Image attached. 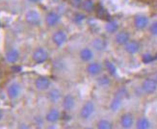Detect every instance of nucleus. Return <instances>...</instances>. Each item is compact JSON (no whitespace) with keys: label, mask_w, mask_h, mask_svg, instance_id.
Here are the masks:
<instances>
[{"label":"nucleus","mask_w":157,"mask_h":129,"mask_svg":"<svg viewBox=\"0 0 157 129\" xmlns=\"http://www.w3.org/2000/svg\"><path fill=\"white\" fill-rule=\"evenodd\" d=\"M25 20L31 25H38L40 21V13L34 10L28 11L25 15Z\"/></svg>","instance_id":"nucleus-5"},{"label":"nucleus","mask_w":157,"mask_h":129,"mask_svg":"<svg viewBox=\"0 0 157 129\" xmlns=\"http://www.w3.org/2000/svg\"><path fill=\"white\" fill-rule=\"evenodd\" d=\"M149 31H151V35L157 36V21H154V22L151 25V28H149Z\"/></svg>","instance_id":"nucleus-30"},{"label":"nucleus","mask_w":157,"mask_h":129,"mask_svg":"<svg viewBox=\"0 0 157 129\" xmlns=\"http://www.w3.org/2000/svg\"><path fill=\"white\" fill-rule=\"evenodd\" d=\"M74 104H75V100H74V97L71 96V94H67V97H64L62 105L66 111H71L74 107Z\"/></svg>","instance_id":"nucleus-16"},{"label":"nucleus","mask_w":157,"mask_h":129,"mask_svg":"<svg viewBox=\"0 0 157 129\" xmlns=\"http://www.w3.org/2000/svg\"><path fill=\"white\" fill-rule=\"evenodd\" d=\"M79 55H80L81 60H83L84 62H89V61H91L93 59L94 53L90 48H83L80 51Z\"/></svg>","instance_id":"nucleus-18"},{"label":"nucleus","mask_w":157,"mask_h":129,"mask_svg":"<svg viewBox=\"0 0 157 129\" xmlns=\"http://www.w3.org/2000/svg\"><path fill=\"white\" fill-rule=\"evenodd\" d=\"M84 18H85V16L83 15V13H75V15H74V17H73L74 21L77 22V23H80Z\"/></svg>","instance_id":"nucleus-29"},{"label":"nucleus","mask_w":157,"mask_h":129,"mask_svg":"<svg viewBox=\"0 0 157 129\" xmlns=\"http://www.w3.org/2000/svg\"><path fill=\"white\" fill-rule=\"evenodd\" d=\"M149 127H151V123L145 117L138 119V120L136 121V128L137 129H148Z\"/></svg>","instance_id":"nucleus-20"},{"label":"nucleus","mask_w":157,"mask_h":129,"mask_svg":"<svg viewBox=\"0 0 157 129\" xmlns=\"http://www.w3.org/2000/svg\"><path fill=\"white\" fill-rule=\"evenodd\" d=\"M129 40H130V36H129V33H127L126 31L119 32L117 35H116V38H115L116 43L120 45H124Z\"/></svg>","instance_id":"nucleus-13"},{"label":"nucleus","mask_w":157,"mask_h":129,"mask_svg":"<svg viewBox=\"0 0 157 129\" xmlns=\"http://www.w3.org/2000/svg\"><path fill=\"white\" fill-rule=\"evenodd\" d=\"M93 47L98 51H103L106 49V46H107V43L104 39L102 38H95L93 43H92Z\"/></svg>","instance_id":"nucleus-14"},{"label":"nucleus","mask_w":157,"mask_h":129,"mask_svg":"<svg viewBox=\"0 0 157 129\" xmlns=\"http://www.w3.org/2000/svg\"><path fill=\"white\" fill-rule=\"evenodd\" d=\"M18 57H19V53L15 48H11L10 50L6 52V60H7V62H9V63H12V64L16 63L18 60Z\"/></svg>","instance_id":"nucleus-17"},{"label":"nucleus","mask_w":157,"mask_h":129,"mask_svg":"<svg viewBox=\"0 0 157 129\" xmlns=\"http://www.w3.org/2000/svg\"><path fill=\"white\" fill-rule=\"evenodd\" d=\"M82 3V0H71V5L74 8H79L81 6Z\"/></svg>","instance_id":"nucleus-31"},{"label":"nucleus","mask_w":157,"mask_h":129,"mask_svg":"<svg viewBox=\"0 0 157 129\" xmlns=\"http://www.w3.org/2000/svg\"><path fill=\"white\" fill-rule=\"evenodd\" d=\"M7 93H8V97L11 99H15L17 98L19 93H20V86L17 83H13L8 87V90H7Z\"/></svg>","instance_id":"nucleus-10"},{"label":"nucleus","mask_w":157,"mask_h":129,"mask_svg":"<svg viewBox=\"0 0 157 129\" xmlns=\"http://www.w3.org/2000/svg\"><path fill=\"white\" fill-rule=\"evenodd\" d=\"M32 59L36 64H43L48 59V53L46 52L45 49L40 47V48H37L33 52Z\"/></svg>","instance_id":"nucleus-1"},{"label":"nucleus","mask_w":157,"mask_h":129,"mask_svg":"<svg viewBox=\"0 0 157 129\" xmlns=\"http://www.w3.org/2000/svg\"><path fill=\"white\" fill-rule=\"evenodd\" d=\"M124 50L129 54H135L140 50V44L136 40H130L124 44Z\"/></svg>","instance_id":"nucleus-9"},{"label":"nucleus","mask_w":157,"mask_h":129,"mask_svg":"<svg viewBox=\"0 0 157 129\" xmlns=\"http://www.w3.org/2000/svg\"><path fill=\"white\" fill-rule=\"evenodd\" d=\"M105 66H106V70H108V72L110 74H112V75L116 74V71H117L116 66H114L113 63L110 62V61H105Z\"/></svg>","instance_id":"nucleus-26"},{"label":"nucleus","mask_w":157,"mask_h":129,"mask_svg":"<svg viewBox=\"0 0 157 129\" xmlns=\"http://www.w3.org/2000/svg\"><path fill=\"white\" fill-rule=\"evenodd\" d=\"M59 118H60V113L57 109H51L45 115V120L50 123H56L59 120Z\"/></svg>","instance_id":"nucleus-15"},{"label":"nucleus","mask_w":157,"mask_h":129,"mask_svg":"<svg viewBox=\"0 0 157 129\" xmlns=\"http://www.w3.org/2000/svg\"><path fill=\"white\" fill-rule=\"evenodd\" d=\"M19 129H27V126L24 125V124H21V125L19 126Z\"/></svg>","instance_id":"nucleus-33"},{"label":"nucleus","mask_w":157,"mask_h":129,"mask_svg":"<svg viewBox=\"0 0 157 129\" xmlns=\"http://www.w3.org/2000/svg\"><path fill=\"white\" fill-rule=\"evenodd\" d=\"M97 82L100 87H107L109 84H110V78H109L107 75H101L98 78Z\"/></svg>","instance_id":"nucleus-25"},{"label":"nucleus","mask_w":157,"mask_h":129,"mask_svg":"<svg viewBox=\"0 0 157 129\" xmlns=\"http://www.w3.org/2000/svg\"><path fill=\"white\" fill-rule=\"evenodd\" d=\"M134 124V119L130 113H125L121 117V125L124 129L131 128Z\"/></svg>","instance_id":"nucleus-7"},{"label":"nucleus","mask_w":157,"mask_h":129,"mask_svg":"<svg viewBox=\"0 0 157 129\" xmlns=\"http://www.w3.org/2000/svg\"><path fill=\"white\" fill-rule=\"evenodd\" d=\"M101 70H102V66H101V65H100L99 63H98V62L90 63V64H89V65L87 66V69H86L87 72H88L89 74H90V75H93V76L99 74L100 71H101Z\"/></svg>","instance_id":"nucleus-12"},{"label":"nucleus","mask_w":157,"mask_h":129,"mask_svg":"<svg viewBox=\"0 0 157 129\" xmlns=\"http://www.w3.org/2000/svg\"><path fill=\"white\" fill-rule=\"evenodd\" d=\"M85 129H94V128H85Z\"/></svg>","instance_id":"nucleus-38"},{"label":"nucleus","mask_w":157,"mask_h":129,"mask_svg":"<svg viewBox=\"0 0 157 129\" xmlns=\"http://www.w3.org/2000/svg\"><path fill=\"white\" fill-rule=\"evenodd\" d=\"M154 59H157V54H156V55H155V57H154Z\"/></svg>","instance_id":"nucleus-37"},{"label":"nucleus","mask_w":157,"mask_h":129,"mask_svg":"<svg viewBox=\"0 0 157 129\" xmlns=\"http://www.w3.org/2000/svg\"><path fill=\"white\" fill-rule=\"evenodd\" d=\"M20 70H21V67L20 66H13L12 67V71H13V72H19Z\"/></svg>","instance_id":"nucleus-32"},{"label":"nucleus","mask_w":157,"mask_h":129,"mask_svg":"<svg viewBox=\"0 0 157 129\" xmlns=\"http://www.w3.org/2000/svg\"><path fill=\"white\" fill-rule=\"evenodd\" d=\"M98 129H113V124L111 121L107 120H100L97 123Z\"/></svg>","instance_id":"nucleus-22"},{"label":"nucleus","mask_w":157,"mask_h":129,"mask_svg":"<svg viewBox=\"0 0 157 129\" xmlns=\"http://www.w3.org/2000/svg\"><path fill=\"white\" fill-rule=\"evenodd\" d=\"M80 8L84 12L91 13L94 10V3L93 0H83L81 3Z\"/></svg>","instance_id":"nucleus-19"},{"label":"nucleus","mask_w":157,"mask_h":129,"mask_svg":"<svg viewBox=\"0 0 157 129\" xmlns=\"http://www.w3.org/2000/svg\"><path fill=\"white\" fill-rule=\"evenodd\" d=\"M67 34L62 30H58V31H56L55 33L53 34L52 42L54 43V44H55L56 46L61 47L67 42Z\"/></svg>","instance_id":"nucleus-4"},{"label":"nucleus","mask_w":157,"mask_h":129,"mask_svg":"<svg viewBox=\"0 0 157 129\" xmlns=\"http://www.w3.org/2000/svg\"><path fill=\"white\" fill-rule=\"evenodd\" d=\"M47 97L51 102H57L61 97V92L57 89H52L47 93Z\"/></svg>","instance_id":"nucleus-21"},{"label":"nucleus","mask_w":157,"mask_h":129,"mask_svg":"<svg viewBox=\"0 0 157 129\" xmlns=\"http://www.w3.org/2000/svg\"><path fill=\"white\" fill-rule=\"evenodd\" d=\"M60 19V16L55 12H49L45 17V23L47 24V26L52 27L55 26Z\"/></svg>","instance_id":"nucleus-11"},{"label":"nucleus","mask_w":157,"mask_h":129,"mask_svg":"<svg viewBox=\"0 0 157 129\" xmlns=\"http://www.w3.org/2000/svg\"><path fill=\"white\" fill-rule=\"evenodd\" d=\"M148 24V18L147 17L144 16V15H138L136 16L134 18V25L137 29L139 30H143L145 29L146 27Z\"/></svg>","instance_id":"nucleus-8"},{"label":"nucleus","mask_w":157,"mask_h":129,"mask_svg":"<svg viewBox=\"0 0 157 129\" xmlns=\"http://www.w3.org/2000/svg\"><path fill=\"white\" fill-rule=\"evenodd\" d=\"M127 96H128V93H127L126 90L122 88V89H120L117 93H116V96L115 97H118L121 99H124V98L127 97Z\"/></svg>","instance_id":"nucleus-28"},{"label":"nucleus","mask_w":157,"mask_h":129,"mask_svg":"<svg viewBox=\"0 0 157 129\" xmlns=\"http://www.w3.org/2000/svg\"><path fill=\"white\" fill-rule=\"evenodd\" d=\"M142 60H143V62H144L145 64H149V63H151L152 61L154 60V57L151 55V53H146V54L143 55Z\"/></svg>","instance_id":"nucleus-27"},{"label":"nucleus","mask_w":157,"mask_h":129,"mask_svg":"<svg viewBox=\"0 0 157 129\" xmlns=\"http://www.w3.org/2000/svg\"><path fill=\"white\" fill-rule=\"evenodd\" d=\"M0 78H1V72H0Z\"/></svg>","instance_id":"nucleus-39"},{"label":"nucleus","mask_w":157,"mask_h":129,"mask_svg":"<svg viewBox=\"0 0 157 129\" xmlns=\"http://www.w3.org/2000/svg\"><path fill=\"white\" fill-rule=\"evenodd\" d=\"M50 80L45 76H40L35 81V86L40 91H45L50 87Z\"/></svg>","instance_id":"nucleus-6"},{"label":"nucleus","mask_w":157,"mask_h":129,"mask_svg":"<svg viewBox=\"0 0 157 129\" xmlns=\"http://www.w3.org/2000/svg\"><path fill=\"white\" fill-rule=\"evenodd\" d=\"M2 118H3V113H2V111L0 110V120H2Z\"/></svg>","instance_id":"nucleus-35"},{"label":"nucleus","mask_w":157,"mask_h":129,"mask_svg":"<svg viewBox=\"0 0 157 129\" xmlns=\"http://www.w3.org/2000/svg\"><path fill=\"white\" fill-rule=\"evenodd\" d=\"M142 90L147 94H151L156 92L157 90V82L154 79H146L142 83Z\"/></svg>","instance_id":"nucleus-2"},{"label":"nucleus","mask_w":157,"mask_h":129,"mask_svg":"<svg viewBox=\"0 0 157 129\" xmlns=\"http://www.w3.org/2000/svg\"><path fill=\"white\" fill-rule=\"evenodd\" d=\"M121 101H122V99H121L118 97H115L112 99L111 103H110V109L112 111H117V110H119V108L121 106Z\"/></svg>","instance_id":"nucleus-24"},{"label":"nucleus","mask_w":157,"mask_h":129,"mask_svg":"<svg viewBox=\"0 0 157 129\" xmlns=\"http://www.w3.org/2000/svg\"><path fill=\"white\" fill-rule=\"evenodd\" d=\"M153 79H154V80L156 81V82H157V72L154 74V78H153Z\"/></svg>","instance_id":"nucleus-36"},{"label":"nucleus","mask_w":157,"mask_h":129,"mask_svg":"<svg viewBox=\"0 0 157 129\" xmlns=\"http://www.w3.org/2000/svg\"><path fill=\"white\" fill-rule=\"evenodd\" d=\"M29 1H30L31 3H38L39 1H40V0H29Z\"/></svg>","instance_id":"nucleus-34"},{"label":"nucleus","mask_w":157,"mask_h":129,"mask_svg":"<svg viewBox=\"0 0 157 129\" xmlns=\"http://www.w3.org/2000/svg\"><path fill=\"white\" fill-rule=\"evenodd\" d=\"M94 111V105L92 101H87V102L83 105L82 109L80 111V117L84 120H87L90 118Z\"/></svg>","instance_id":"nucleus-3"},{"label":"nucleus","mask_w":157,"mask_h":129,"mask_svg":"<svg viewBox=\"0 0 157 129\" xmlns=\"http://www.w3.org/2000/svg\"><path fill=\"white\" fill-rule=\"evenodd\" d=\"M105 30L109 34H114L118 30V24L116 21H108L105 25Z\"/></svg>","instance_id":"nucleus-23"}]
</instances>
